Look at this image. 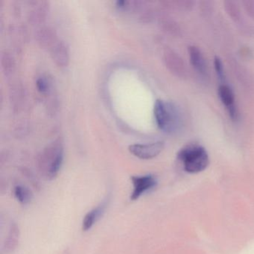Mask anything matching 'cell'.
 Segmentation results:
<instances>
[{
	"label": "cell",
	"instance_id": "9c48e42d",
	"mask_svg": "<svg viewBox=\"0 0 254 254\" xmlns=\"http://www.w3.org/2000/svg\"><path fill=\"white\" fill-rule=\"evenodd\" d=\"M109 200L110 197H107L100 204L98 205L96 207H95L94 209H92V210H90V212L86 214L82 221L83 231H88L100 219L101 217H102V215L105 213V210H106L107 206H108V203H109Z\"/></svg>",
	"mask_w": 254,
	"mask_h": 254
},
{
	"label": "cell",
	"instance_id": "ffe728a7",
	"mask_svg": "<svg viewBox=\"0 0 254 254\" xmlns=\"http://www.w3.org/2000/svg\"><path fill=\"white\" fill-rule=\"evenodd\" d=\"M64 254H69V251H65Z\"/></svg>",
	"mask_w": 254,
	"mask_h": 254
},
{
	"label": "cell",
	"instance_id": "4fadbf2b",
	"mask_svg": "<svg viewBox=\"0 0 254 254\" xmlns=\"http://www.w3.org/2000/svg\"><path fill=\"white\" fill-rule=\"evenodd\" d=\"M20 232L18 226L15 223H13L10 227L8 236L4 244V249L6 252H12L17 248L20 240Z\"/></svg>",
	"mask_w": 254,
	"mask_h": 254
},
{
	"label": "cell",
	"instance_id": "9a60e30c",
	"mask_svg": "<svg viewBox=\"0 0 254 254\" xmlns=\"http://www.w3.org/2000/svg\"><path fill=\"white\" fill-rule=\"evenodd\" d=\"M224 8L226 13L228 14L229 17L236 22L239 23L242 20V15H241L240 9L237 2L234 1H225L224 2Z\"/></svg>",
	"mask_w": 254,
	"mask_h": 254
},
{
	"label": "cell",
	"instance_id": "8fae6325",
	"mask_svg": "<svg viewBox=\"0 0 254 254\" xmlns=\"http://www.w3.org/2000/svg\"><path fill=\"white\" fill-rule=\"evenodd\" d=\"M33 8L29 11V19L33 24L43 23L49 11V2L47 1L31 2Z\"/></svg>",
	"mask_w": 254,
	"mask_h": 254
},
{
	"label": "cell",
	"instance_id": "6da1fadb",
	"mask_svg": "<svg viewBox=\"0 0 254 254\" xmlns=\"http://www.w3.org/2000/svg\"><path fill=\"white\" fill-rule=\"evenodd\" d=\"M63 161V144L60 139H56L47 145L38 155V172L46 181H53L59 175Z\"/></svg>",
	"mask_w": 254,
	"mask_h": 254
},
{
	"label": "cell",
	"instance_id": "ba28073f",
	"mask_svg": "<svg viewBox=\"0 0 254 254\" xmlns=\"http://www.w3.org/2000/svg\"><path fill=\"white\" fill-rule=\"evenodd\" d=\"M53 62L60 67L66 66L69 62V51L68 46L63 41H59L50 49Z\"/></svg>",
	"mask_w": 254,
	"mask_h": 254
},
{
	"label": "cell",
	"instance_id": "d6986e66",
	"mask_svg": "<svg viewBox=\"0 0 254 254\" xmlns=\"http://www.w3.org/2000/svg\"><path fill=\"white\" fill-rule=\"evenodd\" d=\"M242 4L248 16L254 19V0H246L243 1Z\"/></svg>",
	"mask_w": 254,
	"mask_h": 254
},
{
	"label": "cell",
	"instance_id": "e0dca14e",
	"mask_svg": "<svg viewBox=\"0 0 254 254\" xmlns=\"http://www.w3.org/2000/svg\"><path fill=\"white\" fill-rule=\"evenodd\" d=\"M2 65L6 73L10 72V71L12 69L13 66H14V61L8 53H5V54L2 55Z\"/></svg>",
	"mask_w": 254,
	"mask_h": 254
},
{
	"label": "cell",
	"instance_id": "7c38bea8",
	"mask_svg": "<svg viewBox=\"0 0 254 254\" xmlns=\"http://www.w3.org/2000/svg\"><path fill=\"white\" fill-rule=\"evenodd\" d=\"M190 63L198 73L205 75L206 73V65L201 52L197 47L191 46L188 48Z\"/></svg>",
	"mask_w": 254,
	"mask_h": 254
},
{
	"label": "cell",
	"instance_id": "5b68a950",
	"mask_svg": "<svg viewBox=\"0 0 254 254\" xmlns=\"http://www.w3.org/2000/svg\"><path fill=\"white\" fill-rule=\"evenodd\" d=\"M133 191L130 194V199L136 200L147 191H150L157 186V178L152 175L132 176L130 178Z\"/></svg>",
	"mask_w": 254,
	"mask_h": 254
},
{
	"label": "cell",
	"instance_id": "ac0fdd59",
	"mask_svg": "<svg viewBox=\"0 0 254 254\" xmlns=\"http://www.w3.org/2000/svg\"><path fill=\"white\" fill-rule=\"evenodd\" d=\"M214 66H215V72H216L218 78L221 80H224V77H225V75H224V66H223L222 62H221L219 58H215V60H214Z\"/></svg>",
	"mask_w": 254,
	"mask_h": 254
},
{
	"label": "cell",
	"instance_id": "8992f818",
	"mask_svg": "<svg viewBox=\"0 0 254 254\" xmlns=\"http://www.w3.org/2000/svg\"><path fill=\"white\" fill-rule=\"evenodd\" d=\"M163 60L166 67L177 76L184 78L187 75V69L183 59L172 49L166 48L163 52Z\"/></svg>",
	"mask_w": 254,
	"mask_h": 254
},
{
	"label": "cell",
	"instance_id": "52a82bcc",
	"mask_svg": "<svg viewBox=\"0 0 254 254\" xmlns=\"http://www.w3.org/2000/svg\"><path fill=\"white\" fill-rule=\"evenodd\" d=\"M218 93L221 102L227 108L230 118L233 121L237 120L239 114H238L237 108L235 104L236 99H235V95L233 90L229 86L226 85V84H221L218 87Z\"/></svg>",
	"mask_w": 254,
	"mask_h": 254
},
{
	"label": "cell",
	"instance_id": "5bb4252c",
	"mask_svg": "<svg viewBox=\"0 0 254 254\" xmlns=\"http://www.w3.org/2000/svg\"><path fill=\"white\" fill-rule=\"evenodd\" d=\"M14 193L16 199L23 205H27L30 203L33 197L31 190L23 185L16 186L14 187Z\"/></svg>",
	"mask_w": 254,
	"mask_h": 254
},
{
	"label": "cell",
	"instance_id": "7a4b0ae2",
	"mask_svg": "<svg viewBox=\"0 0 254 254\" xmlns=\"http://www.w3.org/2000/svg\"><path fill=\"white\" fill-rule=\"evenodd\" d=\"M154 114L157 126L163 131L174 133L181 128V112L175 104L157 99L154 104Z\"/></svg>",
	"mask_w": 254,
	"mask_h": 254
},
{
	"label": "cell",
	"instance_id": "30bf717a",
	"mask_svg": "<svg viewBox=\"0 0 254 254\" xmlns=\"http://www.w3.org/2000/svg\"><path fill=\"white\" fill-rule=\"evenodd\" d=\"M37 42L42 48H52L58 41L56 30L51 26H41L36 31Z\"/></svg>",
	"mask_w": 254,
	"mask_h": 254
},
{
	"label": "cell",
	"instance_id": "277c9868",
	"mask_svg": "<svg viewBox=\"0 0 254 254\" xmlns=\"http://www.w3.org/2000/svg\"><path fill=\"white\" fill-rule=\"evenodd\" d=\"M129 151L141 160H150L158 156L164 149V143L161 141L148 144H133L128 148Z\"/></svg>",
	"mask_w": 254,
	"mask_h": 254
},
{
	"label": "cell",
	"instance_id": "3957f363",
	"mask_svg": "<svg viewBox=\"0 0 254 254\" xmlns=\"http://www.w3.org/2000/svg\"><path fill=\"white\" fill-rule=\"evenodd\" d=\"M178 158L182 163L184 170L191 174L203 172L209 163L206 149L198 145L184 147L178 152Z\"/></svg>",
	"mask_w": 254,
	"mask_h": 254
},
{
	"label": "cell",
	"instance_id": "2e32d148",
	"mask_svg": "<svg viewBox=\"0 0 254 254\" xmlns=\"http://www.w3.org/2000/svg\"><path fill=\"white\" fill-rule=\"evenodd\" d=\"M37 88L41 93H47L51 88V83L47 77L41 76L37 79Z\"/></svg>",
	"mask_w": 254,
	"mask_h": 254
}]
</instances>
